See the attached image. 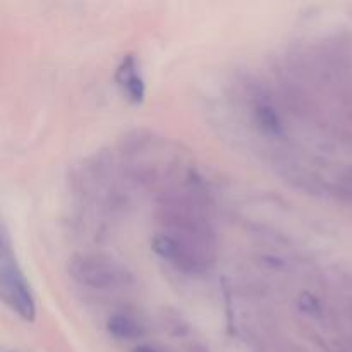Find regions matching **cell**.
Here are the masks:
<instances>
[{"label":"cell","instance_id":"cell-1","mask_svg":"<svg viewBox=\"0 0 352 352\" xmlns=\"http://www.w3.org/2000/svg\"><path fill=\"white\" fill-rule=\"evenodd\" d=\"M151 250L177 274L205 275L217 265L219 237L198 174L158 191Z\"/></svg>","mask_w":352,"mask_h":352},{"label":"cell","instance_id":"cell-2","mask_svg":"<svg viewBox=\"0 0 352 352\" xmlns=\"http://www.w3.org/2000/svg\"><path fill=\"white\" fill-rule=\"evenodd\" d=\"M72 282L86 294L109 299L126 294L134 285V277L122 263L105 254H79L69 265Z\"/></svg>","mask_w":352,"mask_h":352},{"label":"cell","instance_id":"cell-3","mask_svg":"<svg viewBox=\"0 0 352 352\" xmlns=\"http://www.w3.org/2000/svg\"><path fill=\"white\" fill-rule=\"evenodd\" d=\"M0 292H2L3 305L17 318L33 322L36 316V299L17 261L6 226H2V236H0Z\"/></svg>","mask_w":352,"mask_h":352},{"label":"cell","instance_id":"cell-4","mask_svg":"<svg viewBox=\"0 0 352 352\" xmlns=\"http://www.w3.org/2000/svg\"><path fill=\"white\" fill-rule=\"evenodd\" d=\"M150 318L141 308L133 305L113 306L105 316V330L116 342L136 344L150 336Z\"/></svg>","mask_w":352,"mask_h":352},{"label":"cell","instance_id":"cell-5","mask_svg":"<svg viewBox=\"0 0 352 352\" xmlns=\"http://www.w3.org/2000/svg\"><path fill=\"white\" fill-rule=\"evenodd\" d=\"M117 89L120 95L133 105H140L146 95V85H144V76L141 71L140 58L134 54H126L119 60L113 74Z\"/></svg>","mask_w":352,"mask_h":352},{"label":"cell","instance_id":"cell-6","mask_svg":"<svg viewBox=\"0 0 352 352\" xmlns=\"http://www.w3.org/2000/svg\"><path fill=\"white\" fill-rule=\"evenodd\" d=\"M186 349H188V346H186ZM186 349L182 352H186ZM131 352H175V351H172L170 347L164 346V344H160V342H150V340H143V342L133 346Z\"/></svg>","mask_w":352,"mask_h":352},{"label":"cell","instance_id":"cell-7","mask_svg":"<svg viewBox=\"0 0 352 352\" xmlns=\"http://www.w3.org/2000/svg\"><path fill=\"white\" fill-rule=\"evenodd\" d=\"M186 352H208V351H206L203 346H199V344L192 342V344H189L188 349H186Z\"/></svg>","mask_w":352,"mask_h":352}]
</instances>
